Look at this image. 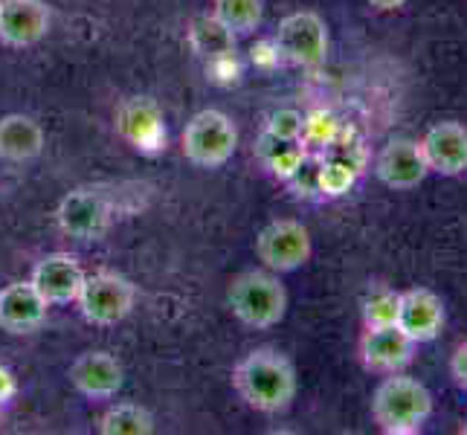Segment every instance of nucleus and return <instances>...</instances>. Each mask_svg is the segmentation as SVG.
I'll return each mask as SVG.
<instances>
[{
  "instance_id": "nucleus-1",
  "label": "nucleus",
  "mask_w": 467,
  "mask_h": 435,
  "mask_svg": "<svg viewBox=\"0 0 467 435\" xmlns=\"http://www.w3.org/2000/svg\"><path fill=\"white\" fill-rule=\"evenodd\" d=\"M233 386L247 407L276 415L294 404L299 383L291 357L273 346H262L235 363Z\"/></svg>"
},
{
  "instance_id": "nucleus-2",
  "label": "nucleus",
  "mask_w": 467,
  "mask_h": 435,
  "mask_svg": "<svg viewBox=\"0 0 467 435\" xmlns=\"http://www.w3.org/2000/svg\"><path fill=\"white\" fill-rule=\"evenodd\" d=\"M372 418L389 435L421 432L432 415V392L427 386L404 372L386 375L372 392Z\"/></svg>"
},
{
  "instance_id": "nucleus-3",
  "label": "nucleus",
  "mask_w": 467,
  "mask_h": 435,
  "mask_svg": "<svg viewBox=\"0 0 467 435\" xmlns=\"http://www.w3.org/2000/svg\"><path fill=\"white\" fill-rule=\"evenodd\" d=\"M227 302L247 328H273L285 319L287 290L273 270H244L230 282Z\"/></svg>"
},
{
  "instance_id": "nucleus-4",
  "label": "nucleus",
  "mask_w": 467,
  "mask_h": 435,
  "mask_svg": "<svg viewBox=\"0 0 467 435\" xmlns=\"http://www.w3.org/2000/svg\"><path fill=\"white\" fill-rule=\"evenodd\" d=\"M137 287L131 279L114 270H96L93 276H85V285L78 290L76 305L90 326H117L134 311Z\"/></svg>"
},
{
  "instance_id": "nucleus-5",
  "label": "nucleus",
  "mask_w": 467,
  "mask_h": 435,
  "mask_svg": "<svg viewBox=\"0 0 467 435\" xmlns=\"http://www.w3.org/2000/svg\"><path fill=\"white\" fill-rule=\"evenodd\" d=\"M238 149V128L223 110H201L183 131V154L201 169H218Z\"/></svg>"
},
{
  "instance_id": "nucleus-6",
  "label": "nucleus",
  "mask_w": 467,
  "mask_h": 435,
  "mask_svg": "<svg viewBox=\"0 0 467 435\" xmlns=\"http://www.w3.org/2000/svg\"><path fill=\"white\" fill-rule=\"evenodd\" d=\"M273 47L282 61L296 67H319L328 56V26L317 12H294L279 21Z\"/></svg>"
},
{
  "instance_id": "nucleus-7",
  "label": "nucleus",
  "mask_w": 467,
  "mask_h": 435,
  "mask_svg": "<svg viewBox=\"0 0 467 435\" xmlns=\"http://www.w3.org/2000/svg\"><path fill=\"white\" fill-rule=\"evenodd\" d=\"M314 241L302 221L282 218L270 221L255 238V255L273 273H291L311 259Z\"/></svg>"
},
{
  "instance_id": "nucleus-8",
  "label": "nucleus",
  "mask_w": 467,
  "mask_h": 435,
  "mask_svg": "<svg viewBox=\"0 0 467 435\" xmlns=\"http://www.w3.org/2000/svg\"><path fill=\"white\" fill-rule=\"evenodd\" d=\"M375 174L386 189L410 192L424 183L430 174L427 160L421 154V142L410 137H395L380 149L375 157Z\"/></svg>"
},
{
  "instance_id": "nucleus-9",
  "label": "nucleus",
  "mask_w": 467,
  "mask_h": 435,
  "mask_svg": "<svg viewBox=\"0 0 467 435\" xmlns=\"http://www.w3.org/2000/svg\"><path fill=\"white\" fill-rule=\"evenodd\" d=\"M58 227L82 241L102 238L110 223V206L102 192L96 189H76L70 195H64L58 203Z\"/></svg>"
},
{
  "instance_id": "nucleus-10",
  "label": "nucleus",
  "mask_w": 467,
  "mask_h": 435,
  "mask_svg": "<svg viewBox=\"0 0 467 435\" xmlns=\"http://www.w3.org/2000/svg\"><path fill=\"white\" fill-rule=\"evenodd\" d=\"M415 348L418 343H412L398 326L366 328L360 337V360L368 372H378V375L404 372L415 360Z\"/></svg>"
},
{
  "instance_id": "nucleus-11",
  "label": "nucleus",
  "mask_w": 467,
  "mask_h": 435,
  "mask_svg": "<svg viewBox=\"0 0 467 435\" xmlns=\"http://www.w3.org/2000/svg\"><path fill=\"white\" fill-rule=\"evenodd\" d=\"M444 302L430 287H410L400 294L398 305V328L412 343H432L444 328Z\"/></svg>"
},
{
  "instance_id": "nucleus-12",
  "label": "nucleus",
  "mask_w": 467,
  "mask_h": 435,
  "mask_svg": "<svg viewBox=\"0 0 467 435\" xmlns=\"http://www.w3.org/2000/svg\"><path fill=\"white\" fill-rule=\"evenodd\" d=\"M418 142L432 174L456 177L467 171V128L462 122H436Z\"/></svg>"
},
{
  "instance_id": "nucleus-13",
  "label": "nucleus",
  "mask_w": 467,
  "mask_h": 435,
  "mask_svg": "<svg viewBox=\"0 0 467 435\" xmlns=\"http://www.w3.org/2000/svg\"><path fill=\"white\" fill-rule=\"evenodd\" d=\"M29 282L36 285L38 294L50 305L76 302L78 290L85 285V270L70 253H50L36 262Z\"/></svg>"
},
{
  "instance_id": "nucleus-14",
  "label": "nucleus",
  "mask_w": 467,
  "mask_h": 435,
  "mask_svg": "<svg viewBox=\"0 0 467 435\" xmlns=\"http://www.w3.org/2000/svg\"><path fill=\"white\" fill-rule=\"evenodd\" d=\"M70 383L76 386L85 398L93 400H108L122 389V363L108 351H85L78 354L70 366Z\"/></svg>"
},
{
  "instance_id": "nucleus-15",
  "label": "nucleus",
  "mask_w": 467,
  "mask_h": 435,
  "mask_svg": "<svg viewBox=\"0 0 467 435\" xmlns=\"http://www.w3.org/2000/svg\"><path fill=\"white\" fill-rule=\"evenodd\" d=\"M50 302H47L36 285L12 282L9 287L0 290V328L9 334H32L44 326Z\"/></svg>"
},
{
  "instance_id": "nucleus-16",
  "label": "nucleus",
  "mask_w": 467,
  "mask_h": 435,
  "mask_svg": "<svg viewBox=\"0 0 467 435\" xmlns=\"http://www.w3.org/2000/svg\"><path fill=\"white\" fill-rule=\"evenodd\" d=\"M50 29V9L44 0H0V41L32 47Z\"/></svg>"
},
{
  "instance_id": "nucleus-17",
  "label": "nucleus",
  "mask_w": 467,
  "mask_h": 435,
  "mask_svg": "<svg viewBox=\"0 0 467 435\" xmlns=\"http://www.w3.org/2000/svg\"><path fill=\"white\" fill-rule=\"evenodd\" d=\"M117 128L137 149H154V145H160V140H166L163 114H160V108L151 99H146V96H131V99H125L119 105Z\"/></svg>"
},
{
  "instance_id": "nucleus-18",
  "label": "nucleus",
  "mask_w": 467,
  "mask_h": 435,
  "mask_svg": "<svg viewBox=\"0 0 467 435\" xmlns=\"http://www.w3.org/2000/svg\"><path fill=\"white\" fill-rule=\"evenodd\" d=\"M41 149H44V131L32 117L9 114L0 119V157L4 160L26 163V160L38 157Z\"/></svg>"
},
{
  "instance_id": "nucleus-19",
  "label": "nucleus",
  "mask_w": 467,
  "mask_h": 435,
  "mask_svg": "<svg viewBox=\"0 0 467 435\" xmlns=\"http://www.w3.org/2000/svg\"><path fill=\"white\" fill-rule=\"evenodd\" d=\"M189 44H192V50L209 61H221L235 53V36L215 18V15H198V18L192 21Z\"/></svg>"
},
{
  "instance_id": "nucleus-20",
  "label": "nucleus",
  "mask_w": 467,
  "mask_h": 435,
  "mask_svg": "<svg viewBox=\"0 0 467 435\" xmlns=\"http://www.w3.org/2000/svg\"><path fill=\"white\" fill-rule=\"evenodd\" d=\"M102 435H151L154 415L140 404H117L99 418Z\"/></svg>"
},
{
  "instance_id": "nucleus-21",
  "label": "nucleus",
  "mask_w": 467,
  "mask_h": 435,
  "mask_svg": "<svg viewBox=\"0 0 467 435\" xmlns=\"http://www.w3.org/2000/svg\"><path fill=\"white\" fill-rule=\"evenodd\" d=\"M213 15L233 36H244V32H253L262 24L265 0H215Z\"/></svg>"
},
{
  "instance_id": "nucleus-22",
  "label": "nucleus",
  "mask_w": 467,
  "mask_h": 435,
  "mask_svg": "<svg viewBox=\"0 0 467 435\" xmlns=\"http://www.w3.org/2000/svg\"><path fill=\"white\" fill-rule=\"evenodd\" d=\"M358 174L360 171L351 169L348 163H343V160L319 154V169H317V189H319V195H328V198L346 195V192L354 186V181H358Z\"/></svg>"
},
{
  "instance_id": "nucleus-23",
  "label": "nucleus",
  "mask_w": 467,
  "mask_h": 435,
  "mask_svg": "<svg viewBox=\"0 0 467 435\" xmlns=\"http://www.w3.org/2000/svg\"><path fill=\"white\" fill-rule=\"evenodd\" d=\"M398 305H400V294H395V290L389 287L372 290L363 302V326L366 328L398 326Z\"/></svg>"
},
{
  "instance_id": "nucleus-24",
  "label": "nucleus",
  "mask_w": 467,
  "mask_h": 435,
  "mask_svg": "<svg viewBox=\"0 0 467 435\" xmlns=\"http://www.w3.org/2000/svg\"><path fill=\"white\" fill-rule=\"evenodd\" d=\"M340 137V122L328 110H314V114L302 117V145H317V149H328V145Z\"/></svg>"
},
{
  "instance_id": "nucleus-25",
  "label": "nucleus",
  "mask_w": 467,
  "mask_h": 435,
  "mask_svg": "<svg viewBox=\"0 0 467 435\" xmlns=\"http://www.w3.org/2000/svg\"><path fill=\"white\" fill-rule=\"evenodd\" d=\"M265 134L276 137V140H299L302 137V114H296L291 108L276 110V114L267 119Z\"/></svg>"
},
{
  "instance_id": "nucleus-26",
  "label": "nucleus",
  "mask_w": 467,
  "mask_h": 435,
  "mask_svg": "<svg viewBox=\"0 0 467 435\" xmlns=\"http://www.w3.org/2000/svg\"><path fill=\"white\" fill-rule=\"evenodd\" d=\"M450 375H453L459 389L467 392V340L456 346L453 357H450Z\"/></svg>"
},
{
  "instance_id": "nucleus-27",
  "label": "nucleus",
  "mask_w": 467,
  "mask_h": 435,
  "mask_svg": "<svg viewBox=\"0 0 467 435\" xmlns=\"http://www.w3.org/2000/svg\"><path fill=\"white\" fill-rule=\"evenodd\" d=\"M15 392H18V383H15V375L9 372L6 366H0V407H4L6 400H12Z\"/></svg>"
},
{
  "instance_id": "nucleus-28",
  "label": "nucleus",
  "mask_w": 467,
  "mask_h": 435,
  "mask_svg": "<svg viewBox=\"0 0 467 435\" xmlns=\"http://www.w3.org/2000/svg\"><path fill=\"white\" fill-rule=\"evenodd\" d=\"M366 4L372 9H378V12H395V9L404 6L407 0H366Z\"/></svg>"
},
{
  "instance_id": "nucleus-29",
  "label": "nucleus",
  "mask_w": 467,
  "mask_h": 435,
  "mask_svg": "<svg viewBox=\"0 0 467 435\" xmlns=\"http://www.w3.org/2000/svg\"><path fill=\"white\" fill-rule=\"evenodd\" d=\"M0 415H4V407H0Z\"/></svg>"
},
{
  "instance_id": "nucleus-30",
  "label": "nucleus",
  "mask_w": 467,
  "mask_h": 435,
  "mask_svg": "<svg viewBox=\"0 0 467 435\" xmlns=\"http://www.w3.org/2000/svg\"><path fill=\"white\" fill-rule=\"evenodd\" d=\"M464 432H467V427H464Z\"/></svg>"
}]
</instances>
